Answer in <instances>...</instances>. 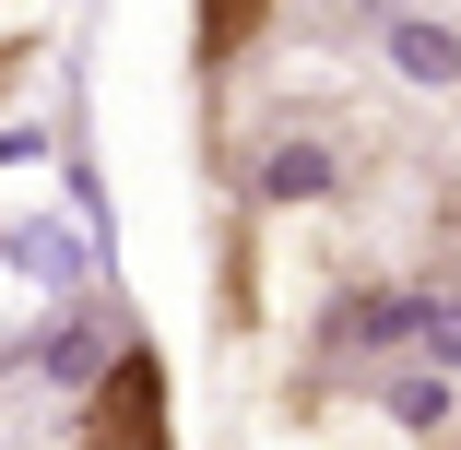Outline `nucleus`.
I'll list each match as a JSON object with an SVG mask.
<instances>
[{
	"label": "nucleus",
	"mask_w": 461,
	"mask_h": 450,
	"mask_svg": "<svg viewBox=\"0 0 461 450\" xmlns=\"http://www.w3.org/2000/svg\"><path fill=\"white\" fill-rule=\"evenodd\" d=\"M71 450H177V427H166V355L154 344H119V368L83 391Z\"/></svg>",
	"instance_id": "nucleus-1"
},
{
	"label": "nucleus",
	"mask_w": 461,
	"mask_h": 450,
	"mask_svg": "<svg viewBox=\"0 0 461 450\" xmlns=\"http://www.w3.org/2000/svg\"><path fill=\"white\" fill-rule=\"evenodd\" d=\"M260 24H272V0H190V60L225 71V60H249Z\"/></svg>",
	"instance_id": "nucleus-2"
},
{
	"label": "nucleus",
	"mask_w": 461,
	"mask_h": 450,
	"mask_svg": "<svg viewBox=\"0 0 461 450\" xmlns=\"http://www.w3.org/2000/svg\"><path fill=\"white\" fill-rule=\"evenodd\" d=\"M13 71H24V36H0V83H13Z\"/></svg>",
	"instance_id": "nucleus-3"
}]
</instances>
